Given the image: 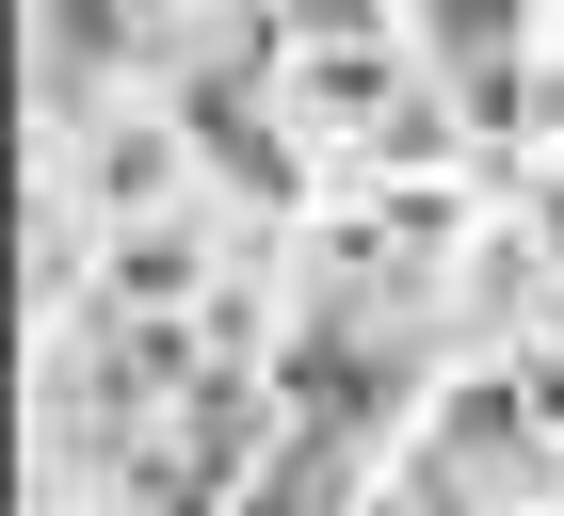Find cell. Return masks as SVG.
<instances>
[{
	"instance_id": "cell-2",
	"label": "cell",
	"mask_w": 564,
	"mask_h": 516,
	"mask_svg": "<svg viewBox=\"0 0 564 516\" xmlns=\"http://www.w3.org/2000/svg\"><path fill=\"white\" fill-rule=\"evenodd\" d=\"M145 194H177V129H162V114H113V146H97V211L145 226Z\"/></svg>"
},
{
	"instance_id": "cell-3",
	"label": "cell",
	"mask_w": 564,
	"mask_h": 516,
	"mask_svg": "<svg viewBox=\"0 0 564 516\" xmlns=\"http://www.w3.org/2000/svg\"><path fill=\"white\" fill-rule=\"evenodd\" d=\"M355 516H468V484H452V452H420V469H388Z\"/></svg>"
},
{
	"instance_id": "cell-1",
	"label": "cell",
	"mask_w": 564,
	"mask_h": 516,
	"mask_svg": "<svg viewBox=\"0 0 564 516\" xmlns=\"http://www.w3.org/2000/svg\"><path fill=\"white\" fill-rule=\"evenodd\" d=\"M194 275H210V226H113V307L194 323Z\"/></svg>"
}]
</instances>
